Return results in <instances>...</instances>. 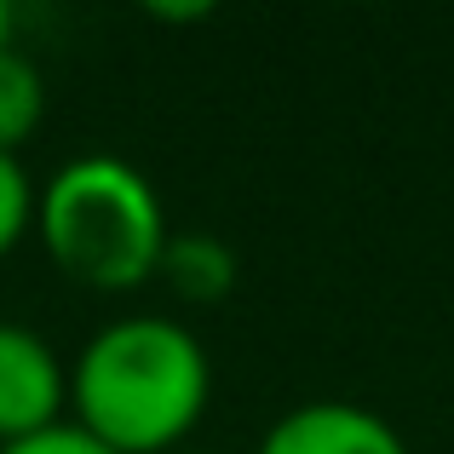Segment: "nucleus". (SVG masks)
<instances>
[{
    "instance_id": "f257e3e1",
    "label": "nucleus",
    "mask_w": 454,
    "mask_h": 454,
    "mask_svg": "<svg viewBox=\"0 0 454 454\" xmlns=\"http://www.w3.org/2000/svg\"><path fill=\"white\" fill-rule=\"evenodd\" d=\"M213 363L201 340L173 317H127L98 328L69 368V409L110 454H173L201 420Z\"/></svg>"
},
{
    "instance_id": "f03ea898",
    "label": "nucleus",
    "mask_w": 454,
    "mask_h": 454,
    "mask_svg": "<svg viewBox=\"0 0 454 454\" xmlns=\"http://www.w3.org/2000/svg\"><path fill=\"white\" fill-rule=\"evenodd\" d=\"M46 254L87 288H138L173 242L161 196L121 155H75L35 190Z\"/></svg>"
},
{
    "instance_id": "7ed1b4c3",
    "label": "nucleus",
    "mask_w": 454,
    "mask_h": 454,
    "mask_svg": "<svg viewBox=\"0 0 454 454\" xmlns=\"http://www.w3.org/2000/svg\"><path fill=\"white\" fill-rule=\"evenodd\" d=\"M69 368L35 328L0 317V449L64 420Z\"/></svg>"
},
{
    "instance_id": "20e7f679",
    "label": "nucleus",
    "mask_w": 454,
    "mask_h": 454,
    "mask_svg": "<svg viewBox=\"0 0 454 454\" xmlns=\"http://www.w3.org/2000/svg\"><path fill=\"white\" fill-rule=\"evenodd\" d=\"M259 454H409V443L386 414L345 397H317L282 414Z\"/></svg>"
},
{
    "instance_id": "39448f33",
    "label": "nucleus",
    "mask_w": 454,
    "mask_h": 454,
    "mask_svg": "<svg viewBox=\"0 0 454 454\" xmlns=\"http://www.w3.org/2000/svg\"><path fill=\"white\" fill-rule=\"evenodd\" d=\"M41 110H46V81L35 58L18 46H0V150L18 155V145L41 127Z\"/></svg>"
},
{
    "instance_id": "423d86ee",
    "label": "nucleus",
    "mask_w": 454,
    "mask_h": 454,
    "mask_svg": "<svg viewBox=\"0 0 454 454\" xmlns=\"http://www.w3.org/2000/svg\"><path fill=\"white\" fill-rule=\"evenodd\" d=\"M161 265L173 270V282L190 294V300H219L231 288V254H224L213 236H173L161 254Z\"/></svg>"
},
{
    "instance_id": "0eeeda50",
    "label": "nucleus",
    "mask_w": 454,
    "mask_h": 454,
    "mask_svg": "<svg viewBox=\"0 0 454 454\" xmlns=\"http://www.w3.org/2000/svg\"><path fill=\"white\" fill-rule=\"evenodd\" d=\"M29 219H35V184H29L18 155L0 150V254L18 247V236L29 231Z\"/></svg>"
},
{
    "instance_id": "6e6552de",
    "label": "nucleus",
    "mask_w": 454,
    "mask_h": 454,
    "mask_svg": "<svg viewBox=\"0 0 454 454\" xmlns=\"http://www.w3.org/2000/svg\"><path fill=\"white\" fill-rule=\"evenodd\" d=\"M0 454H110V449H104L98 437H87L75 420H58V426H46V432L23 437V443H6Z\"/></svg>"
},
{
    "instance_id": "1a4fd4ad",
    "label": "nucleus",
    "mask_w": 454,
    "mask_h": 454,
    "mask_svg": "<svg viewBox=\"0 0 454 454\" xmlns=\"http://www.w3.org/2000/svg\"><path fill=\"white\" fill-rule=\"evenodd\" d=\"M0 46H12V6L0 0Z\"/></svg>"
},
{
    "instance_id": "9d476101",
    "label": "nucleus",
    "mask_w": 454,
    "mask_h": 454,
    "mask_svg": "<svg viewBox=\"0 0 454 454\" xmlns=\"http://www.w3.org/2000/svg\"><path fill=\"white\" fill-rule=\"evenodd\" d=\"M173 454H207V449H173Z\"/></svg>"
}]
</instances>
